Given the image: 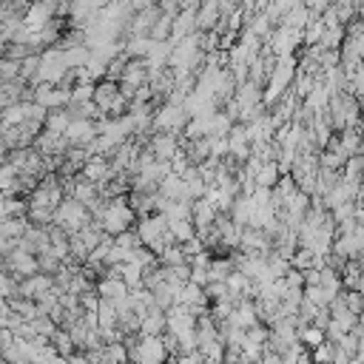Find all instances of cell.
<instances>
[{
  "label": "cell",
  "instance_id": "obj_24",
  "mask_svg": "<svg viewBox=\"0 0 364 364\" xmlns=\"http://www.w3.org/2000/svg\"><path fill=\"white\" fill-rule=\"evenodd\" d=\"M358 151H361V154H364V142H361V148H358Z\"/></svg>",
  "mask_w": 364,
  "mask_h": 364
},
{
  "label": "cell",
  "instance_id": "obj_19",
  "mask_svg": "<svg viewBox=\"0 0 364 364\" xmlns=\"http://www.w3.org/2000/svg\"><path fill=\"white\" fill-rule=\"evenodd\" d=\"M68 119H71V114H68L65 108H48L43 128H48V131H60V134H63L65 125H68Z\"/></svg>",
  "mask_w": 364,
  "mask_h": 364
},
{
  "label": "cell",
  "instance_id": "obj_20",
  "mask_svg": "<svg viewBox=\"0 0 364 364\" xmlns=\"http://www.w3.org/2000/svg\"><path fill=\"white\" fill-rule=\"evenodd\" d=\"M171 14H165V11H159V17L154 20V26H151V31H148V37L151 40H171Z\"/></svg>",
  "mask_w": 364,
  "mask_h": 364
},
{
  "label": "cell",
  "instance_id": "obj_10",
  "mask_svg": "<svg viewBox=\"0 0 364 364\" xmlns=\"http://www.w3.org/2000/svg\"><path fill=\"white\" fill-rule=\"evenodd\" d=\"M151 154L156 156V159H173L176 154H179V142H176V136L171 134V131H156V136L151 139Z\"/></svg>",
  "mask_w": 364,
  "mask_h": 364
},
{
  "label": "cell",
  "instance_id": "obj_11",
  "mask_svg": "<svg viewBox=\"0 0 364 364\" xmlns=\"http://www.w3.org/2000/svg\"><path fill=\"white\" fill-rule=\"evenodd\" d=\"M165 330V310L162 307H148L142 313V321H139V336H159Z\"/></svg>",
  "mask_w": 364,
  "mask_h": 364
},
{
  "label": "cell",
  "instance_id": "obj_2",
  "mask_svg": "<svg viewBox=\"0 0 364 364\" xmlns=\"http://www.w3.org/2000/svg\"><path fill=\"white\" fill-rule=\"evenodd\" d=\"M100 225H102V230L105 233H111V236H117L119 230H125V228H131L134 225V208L119 196V199H111L105 208H102V213H100V219H97Z\"/></svg>",
  "mask_w": 364,
  "mask_h": 364
},
{
  "label": "cell",
  "instance_id": "obj_21",
  "mask_svg": "<svg viewBox=\"0 0 364 364\" xmlns=\"http://www.w3.org/2000/svg\"><path fill=\"white\" fill-rule=\"evenodd\" d=\"M341 299H344V304H347L353 313H361V310H364V293H361V290H347V293H341Z\"/></svg>",
  "mask_w": 364,
  "mask_h": 364
},
{
  "label": "cell",
  "instance_id": "obj_5",
  "mask_svg": "<svg viewBox=\"0 0 364 364\" xmlns=\"http://www.w3.org/2000/svg\"><path fill=\"white\" fill-rule=\"evenodd\" d=\"M3 259H6V267L14 273V279H26V276H31V273L40 270L37 267V253H28V250H23L17 245H11Z\"/></svg>",
  "mask_w": 364,
  "mask_h": 364
},
{
  "label": "cell",
  "instance_id": "obj_14",
  "mask_svg": "<svg viewBox=\"0 0 364 364\" xmlns=\"http://www.w3.org/2000/svg\"><path fill=\"white\" fill-rule=\"evenodd\" d=\"M117 267H119V276L128 284V290H139L142 287V270H145L142 264H136V262H119Z\"/></svg>",
  "mask_w": 364,
  "mask_h": 364
},
{
  "label": "cell",
  "instance_id": "obj_7",
  "mask_svg": "<svg viewBox=\"0 0 364 364\" xmlns=\"http://www.w3.org/2000/svg\"><path fill=\"white\" fill-rule=\"evenodd\" d=\"M43 156L46 154H65L68 151V139H65V134H60V131H48V128H40V134L34 136V142H31Z\"/></svg>",
  "mask_w": 364,
  "mask_h": 364
},
{
  "label": "cell",
  "instance_id": "obj_1",
  "mask_svg": "<svg viewBox=\"0 0 364 364\" xmlns=\"http://www.w3.org/2000/svg\"><path fill=\"white\" fill-rule=\"evenodd\" d=\"M54 222H57L65 233H74V230H80L82 225L91 222V210H88L80 199H74V196H63V202L54 208Z\"/></svg>",
  "mask_w": 364,
  "mask_h": 364
},
{
  "label": "cell",
  "instance_id": "obj_9",
  "mask_svg": "<svg viewBox=\"0 0 364 364\" xmlns=\"http://www.w3.org/2000/svg\"><path fill=\"white\" fill-rule=\"evenodd\" d=\"M156 191H159L162 196H168V199H191V196H188V179H185L182 173H176V171H168V173L159 179Z\"/></svg>",
  "mask_w": 364,
  "mask_h": 364
},
{
  "label": "cell",
  "instance_id": "obj_22",
  "mask_svg": "<svg viewBox=\"0 0 364 364\" xmlns=\"http://www.w3.org/2000/svg\"><path fill=\"white\" fill-rule=\"evenodd\" d=\"M267 23H270V17H267V14H256V17L250 20V34L264 37V34H267Z\"/></svg>",
  "mask_w": 364,
  "mask_h": 364
},
{
  "label": "cell",
  "instance_id": "obj_18",
  "mask_svg": "<svg viewBox=\"0 0 364 364\" xmlns=\"http://www.w3.org/2000/svg\"><path fill=\"white\" fill-rule=\"evenodd\" d=\"M307 20H310V9L304 6V3H296V6H290L287 11H284V26H290V28H304L307 26Z\"/></svg>",
  "mask_w": 364,
  "mask_h": 364
},
{
  "label": "cell",
  "instance_id": "obj_23",
  "mask_svg": "<svg viewBox=\"0 0 364 364\" xmlns=\"http://www.w3.org/2000/svg\"><path fill=\"white\" fill-rule=\"evenodd\" d=\"M358 321H361V324H364V310H361V313H358Z\"/></svg>",
  "mask_w": 364,
  "mask_h": 364
},
{
  "label": "cell",
  "instance_id": "obj_17",
  "mask_svg": "<svg viewBox=\"0 0 364 364\" xmlns=\"http://www.w3.org/2000/svg\"><path fill=\"white\" fill-rule=\"evenodd\" d=\"M168 230H171L173 242H179V245L196 236V228H193L191 219H168Z\"/></svg>",
  "mask_w": 364,
  "mask_h": 364
},
{
  "label": "cell",
  "instance_id": "obj_12",
  "mask_svg": "<svg viewBox=\"0 0 364 364\" xmlns=\"http://www.w3.org/2000/svg\"><path fill=\"white\" fill-rule=\"evenodd\" d=\"M216 23H219V0H202V6L196 9V28L208 31L216 28Z\"/></svg>",
  "mask_w": 364,
  "mask_h": 364
},
{
  "label": "cell",
  "instance_id": "obj_4",
  "mask_svg": "<svg viewBox=\"0 0 364 364\" xmlns=\"http://www.w3.org/2000/svg\"><path fill=\"white\" fill-rule=\"evenodd\" d=\"M188 119H191V117H188V111H185L182 105H176V102H165V105L151 117V125H154L156 131H171V134H176V131L185 128Z\"/></svg>",
  "mask_w": 364,
  "mask_h": 364
},
{
  "label": "cell",
  "instance_id": "obj_15",
  "mask_svg": "<svg viewBox=\"0 0 364 364\" xmlns=\"http://www.w3.org/2000/svg\"><path fill=\"white\" fill-rule=\"evenodd\" d=\"M304 299L307 301H313V304H318V307H327L338 293L336 290H330V287H324V284H304Z\"/></svg>",
  "mask_w": 364,
  "mask_h": 364
},
{
  "label": "cell",
  "instance_id": "obj_8",
  "mask_svg": "<svg viewBox=\"0 0 364 364\" xmlns=\"http://www.w3.org/2000/svg\"><path fill=\"white\" fill-rule=\"evenodd\" d=\"M114 173H117V171H114V165H111L105 156H100V154L88 156V162L82 165V176H85V179H91V182H97V185H105Z\"/></svg>",
  "mask_w": 364,
  "mask_h": 364
},
{
  "label": "cell",
  "instance_id": "obj_3",
  "mask_svg": "<svg viewBox=\"0 0 364 364\" xmlns=\"http://www.w3.org/2000/svg\"><path fill=\"white\" fill-rule=\"evenodd\" d=\"M296 60L287 54V57H279V63H276V68L270 71V82H267V91L262 94V102L264 105H270V102H276L279 97H282V91L293 82V77H296Z\"/></svg>",
  "mask_w": 364,
  "mask_h": 364
},
{
  "label": "cell",
  "instance_id": "obj_6",
  "mask_svg": "<svg viewBox=\"0 0 364 364\" xmlns=\"http://www.w3.org/2000/svg\"><path fill=\"white\" fill-rule=\"evenodd\" d=\"M65 139L68 145H77V148H85L100 131H97V122L94 119H82V117H71L68 125H65Z\"/></svg>",
  "mask_w": 364,
  "mask_h": 364
},
{
  "label": "cell",
  "instance_id": "obj_13",
  "mask_svg": "<svg viewBox=\"0 0 364 364\" xmlns=\"http://www.w3.org/2000/svg\"><path fill=\"white\" fill-rule=\"evenodd\" d=\"M97 293L111 299V301H117V299L128 296V284L122 282V276H102L100 284H97Z\"/></svg>",
  "mask_w": 364,
  "mask_h": 364
},
{
  "label": "cell",
  "instance_id": "obj_16",
  "mask_svg": "<svg viewBox=\"0 0 364 364\" xmlns=\"http://www.w3.org/2000/svg\"><path fill=\"white\" fill-rule=\"evenodd\" d=\"M253 182L262 185V188H273V185L279 182V165L270 162V159H264V162L259 165V171L253 173Z\"/></svg>",
  "mask_w": 364,
  "mask_h": 364
}]
</instances>
